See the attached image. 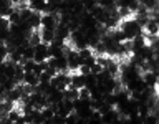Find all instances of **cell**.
I'll return each mask as SVG.
<instances>
[{"label":"cell","instance_id":"6da1fadb","mask_svg":"<svg viewBox=\"0 0 159 124\" xmlns=\"http://www.w3.org/2000/svg\"><path fill=\"white\" fill-rule=\"evenodd\" d=\"M43 60H48V45L47 43H40L35 46V53H33V61L35 63H40Z\"/></svg>","mask_w":159,"mask_h":124},{"label":"cell","instance_id":"7a4b0ae2","mask_svg":"<svg viewBox=\"0 0 159 124\" xmlns=\"http://www.w3.org/2000/svg\"><path fill=\"white\" fill-rule=\"evenodd\" d=\"M141 78H143V81L146 83L148 88H156V86H157V73L151 71V69H148V71L141 73Z\"/></svg>","mask_w":159,"mask_h":124},{"label":"cell","instance_id":"3957f363","mask_svg":"<svg viewBox=\"0 0 159 124\" xmlns=\"http://www.w3.org/2000/svg\"><path fill=\"white\" fill-rule=\"evenodd\" d=\"M144 33H149V35H157L159 33V23L156 18H149L148 23L144 25Z\"/></svg>","mask_w":159,"mask_h":124},{"label":"cell","instance_id":"277c9868","mask_svg":"<svg viewBox=\"0 0 159 124\" xmlns=\"http://www.w3.org/2000/svg\"><path fill=\"white\" fill-rule=\"evenodd\" d=\"M40 35H42V42L43 43H47V45H50V43H53V40H55V30H52V28H40Z\"/></svg>","mask_w":159,"mask_h":124},{"label":"cell","instance_id":"5b68a950","mask_svg":"<svg viewBox=\"0 0 159 124\" xmlns=\"http://www.w3.org/2000/svg\"><path fill=\"white\" fill-rule=\"evenodd\" d=\"M70 74H71V83H70V84H71L73 88L80 89V88L84 86V76H83V74H80L78 71H73Z\"/></svg>","mask_w":159,"mask_h":124},{"label":"cell","instance_id":"8992f818","mask_svg":"<svg viewBox=\"0 0 159 124\" xmlns=\"http://www.w3.org/2000/svg\"><path fill=\"white\" fill-rule=\"evenodd\" d=\"M23 83H25V84H30V86H38L40 78H38L33 71H25V74H23Z\"/></svg>","mask_w":159,"mask_h":124},{"label":"cell","instance_id":"52a82bcc","mask_svg":"<svg viewBox=\"0 0 159 124\" xmlns=\"http://www.w3.org/2000/svg\"><path fill=\"white\" fill-rule=\"evenodd\" d=\"M42 28V27H40ZM40 28H33V32H32V35L28 37V45L30 46H37V45H40L42 43V35H40Z\"/></svg>","mask_w":159,"mask_h":124},{"label":"cell","instance_id":"ba28073f","mask_svg":"<svg viewBox=\"0 0 159 124\" xmlns=\"http://www.w3.org/2000/svg\"><path fill=\"white\" fill-rule=\"evenodd\" d=\"M27 22L30 23V27H32V28H40V27H42V13L33 12L32 17H30Z\"/></svg>","mask_w":159,"mask_h":124},{"label":"cell","instance_id":"9c48e42d","mask_svg":"<svg viewBox=\"0 0 159 124\" xmlns=\"http://www.w3.org/2000/svg\"><path fill=\"white\" fill-rule=\"evenodd\" d=\"M8 20H10V23H20L22 20H20V12L15 7L10 8V12H8Z\"/></svg>","mask_w":159,"mask_h":124},{"label":"cell","instance_id":"30bf717a","mask_svg":"<svg viewBox=\"0 0 159 124\" xmlns=\"http://www.w3.org/2000/svg\"><path fill=\"white\" fill-rule=\"evenodd\" d=\"M20 116H22V111H20V108H12V109H10V111L7 113V117L10 119V122H15Z\"/></svg>","mask_w":159,"mask_h":124},{"label":"cell","instance_id":"8fae6325","mask_svg":"<svg viewBox=\"0 0 159 124\" xmlns=\"http://www.w3.org/2000/svg\"><path fill=\"white\" fill-rule=\"evenodd\" d=\"M139 3L148 10H157V0H139Z\"/></svg>","mask_w":159,"mask_h":124},{"label":"cell","instance_id":"7c38bea8","mask_svg":"<svg viewBox=\"0 0 159 124\" xmlns=\"http://www.w3.org/2000/svg\"><path fill=\"white\" fill-rule=\"evenodd\" d=\"M88 122H91V124H98V122H101V113H99L98 109H93V113H91V116H89Z\"/></svg>","mask_w":159,"mask_h":124},{"label":"cell","instance_id":"4fadbf2b","mask_svg":"<svg viewBox=\"0 0 159 124\" xmlns=\"http://www.w3.org/2000/svg\"><path fill=\"white\" fill-rule=\"evenodd\" d=\"M20 12V20H22V22H27V20L32 17V13H33V10L32 8H23V10H18Z\"/></svg>","mask_w":159,"mask_h":124},{"label":"cell","instance_id":"5bb4252c","mask_svg":"<svg viewBox=\"0 0 159 124\" xmlns=\"http://www.w3.org/2000/svg\"><path fill=\"white\" fill-rule=\"evenodd\" d=\"M91 55H94V51L89 46H86V48H83V50H78V56L80 58H88V56H91Z\"/></svg>","mask_w":159,"mask_h":124},{"label":"cell","instance_id":"9a60e30c","mask_svg":"<svg viewBox=\"0 0 159 124\" xmlns=\"http://www.w3.org/2000/svg\"><path fill=\"white\" fill-rule=\"evenodd\" d=\"M78 98L80 99H89V88H86V86L80 88L78 89Z\"/></svg>","mask_w":159,"mask_h":124},{"label":"cell","instance_id":"2e32d148","mask_svg":"<svg viewBox=\"0 0 159 124\" xmlns=\"http://www.w3.org/2000/svg\"><path fill=\"white\" fill-rule=\"evenodd\" d=\"M2 84H3L5 91H10V89H13V88H15V84H17V83H15V79H8V78H7Z\"/></svg>","mask_w":159,"mask_h":124},{"label":"cell","instance_id":"e0dca14e","mask_svg":"<svg viewBox=\"0 0 159 124\" xmlns=\"http://www.w3.org/2000/svg\"><path fill=\"white\" fill-rule=\"evenodd\" d=\"M33 66H35L33 60H25L23 61V71H33Z\"/></svg>","mask_w":159,"mask_h":124},{"label":"cell","instance_id":"ac0fdd59","mask_svg":"<svg viewBox=\"0 0 159 124\" xmlns=\"http://www.w3.org/2000/svg\"><path fill=\"white\" fill-rule=\"evenodd\" d=\"M8 27H10L8 17H0V30H8Z\"/></svg>","mask_w":159,"mask_h":124},{"label":"cell","instance_id":"d6986e66","mask_svg":"<svg viewBox=\"0 0 159 124\" xmlns=\"http://www.w3.org/2000/svg\"><path fill=\"white\" fill-rule=\"evenodd\" d=\"M89 71H91V74H98V73H101L103 71V66H99L98 63H94L91 68H89Z\"/></svg>","mask_w":159,"mask_h":124},{"label":"cell","instance_id":"ffe728a7","mask_svg":"<svg viewBox=\"0 0 159 124\" xmlns=\"http://www.w3.org/2000/svg\"><path fill=\"white\" fill-rule=\"evenodd\" d=\"M38 78H40V81H47V83L50 81V79H52V76H50V73H48V71H42Z\"/></svg>","mask_w":159,"mask_h":124},{"label":"cell","instance_id":"44dd1931","mask_svg":"<svg viewBox=\"0 0 159 124\" xmlns=\"http://www.w3.org/2000/svg\"><path fill=\"white\" fill-rule=\"evenodd\" d=\"M33 73L37 74V76H40V73H42V68H40V64H38V63H35V66H33Z\"/></svg>","mask_w":159,"mask_h":124},{"label":"cell","instance_id":"7402d4cb","mask_svg":"<svg viewBox=\"0 0 159 124\" xmlns=\"http://www.w3.org/2000/svg\"><path fill=\"white\" fill-rule=\"evenodd\" d=\"M5 60H7V56H3V55H0V63H3Z\"/></svg>","mask_w":159,"mask_h":124},{"label":"cell","instance_id":"603a6c76","mask_svg":"<svg viewBox=\"0 0 159 124\" xmlns=\"http://www.w3.org/2000/svg\"><path fill=\"white\" fill-rule=\"evenodd\" d=\"M113 2H114V3H116V2H118V0H113Z\"/></svg>","mask_w":159,"mask_h":124}]
</instances>
